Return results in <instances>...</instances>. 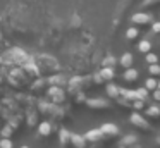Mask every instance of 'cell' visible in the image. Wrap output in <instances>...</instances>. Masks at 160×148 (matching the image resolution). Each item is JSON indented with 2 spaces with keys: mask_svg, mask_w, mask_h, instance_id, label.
<instances>
[{
  "mask_svg": "<svg viewBox=\"0 0 160 148\" xmlns=\"http://www.w3.org/2000/svg\"><path fill=\"white\" fill-rule=\"evenodd\" d=\"M138 50L143 52V54H148V52L152 50V43H150V40H141V41H139Z\"/></svg>",
  "mask_w": 160,
  "mask_h": 148,
  "instance_id": "9a60e30c",
  "label": "cell"
},
{
  "mask_svg": "<svg viewBox=\"0 0 160 148\" xmlns=\"http://www.w3.org/2000/svg\"><path fill=\"white\" fill-rule=\"evenodd\" d=\"M146 115H150L152 119H158L160 117V107L158 105H150L146 109Z\"/></svg>",
  "mask_w": 160,
  "mask_h": 148,
  "instance_id": "5bb4252c",
  "label": "cell"
},
{
  "mask_svg": "<svg viewBox=\"0 0 160 148\" xmlns=\"http://www.w3.org/2000/svg\"><path fill=\"white\" fill-rule=\"evenodd\" d=\"M47 95L50 96V98H53V102L55 103H59V102H62L64 100V91H62V88L60 86H50L48 88V91H47Z\"/></svg>",
  "mask_w": 160,
  "mask_h": 148,
  "instance_id": "3957f363",
  "label": "cell"
},
{
  "mask_svg": "<svg viewBox=\"0 0 160 148\" xmlns=\"http://www.w3.org/2000/svg\"><path fill=\"white\" fill-rule=\"evenodd\" d=\"M50 83H59V84H62V83H66V81H64L62 76H53V78L50 79Z\"/></svg>",
  "mask_w": 160,
  "mask_h": 148,
  "instance_id": "4316f807",
  "label": "cell"
},
{
  "mask_svg": "<svg viewBox=\"0 0 160 148\" xmlns=\"http://www.w3.org/2000/svg\"><path fill=\"white\" fill-rule=\"evenodd\" d=\"M157 88H158V89H160V81H157Z\"/></svg>",
  "mask_w": 160,
  "mask_h": 148,
  "instance_id": "1f68e13d",
  "label": "cell"
},
{
  "mask_svg": "<svg viewBox=\"0 0 160 148\" xmlns=\"http://www.w3.org/2000/svg\"><path fill=\"white\" fill-rule=\"evenodd\" d=\"M21 148H29V146H21Z\"/></svg>",
  "mask_w": 160,
  "mask_h": 148,
  "instance_id": "d6a6232c",
  "label": "cell"
},
{
  "mask_svg": "<svg viewBox=\"0 0 160 148\" xmlns=\"http://www.w3.org/2000/svg\"><path fill=\"white\" fill-rule=\"evenodd\" d=\"M129 120H131V124H134L138 129H143V131H150L152 129V126H150V122L145 119V117L141 115V114L138 112V110H134V112L131 114V117H129Z\"/></svg>",
  "mask_w": 160,
  "mask_h": 148,
  "instance_id": "6da1fadb",
  "label": "cell"
},
{
  "mask_svg": "<svg viewBox=\"0 0 160 148\" xmlns=\"http://www.w3.org/2000/svg\"><path fill=\"white\" fill-rule=\"evenodd\" d=\"M0 134H2V138H9L12 134V127L11 126H5L2 127V131H0Z\"/></svg>",
  "mask_w": 160,
  "mask_h": 148,
  "instance_id": "d4e9b609",
  "label": "cell"
},
{
  "mask_svg": "<svg viewBox=\"0 0 160 148\" xmlns=\"http://www.w3.org/2000/svg\"><path fill=\"white\" fill-rule=\"evenodd\" d=\"M134 143H138V136L136 134H126L121 140V146H131Z\"/></svg>",
  "mask_w": 160,
  "mask_h": 148,
  "instance_id": "7c38bea8",
  "label": "cell"
},
{
  "mask_svg": "<svg viewBox=\"0 0 160 148\" xmlns=\"http://www.w3.org/2000/svg\"><path fill=\"white\" fill-rule=\"evenodd\" d=\"M69 136H71V133H69L67 129H60L59 140H60V143H62V145H67V143H69Z\"/></svg>",
  "mask_w": 160,
  "mask_h": 148,
  "instance_id": "2e32d148",
  "label": "cell"
},
{
  "mask_svg": "<svg viewBox=\"0 0 160 148\" xmlns=\"http://www.w3.org/2000/svg\"><path fill=\"white\" fill-rule=\"evenodd\" d=\"M119 148H141V146H139L138 143H134V145H131V146H119Z\"/></svg>",
  "mask_w": 160,
  "mask_h": 148,
  "instance_id": "4dcf8cb0",
  "label": "cell"
},
{
  "mask_svg": "<svg viewBox=\"0 0 160 148\" xmlns=\"http://www.w3.org/2000/svg\"><path fill=\"white\" fill-rule=\"evenodd\" d=\"M119 64H121L124 69L132 67V55H131V54H124L121 59H119Z\"/></svg>",
  "mask_w": 160,
  "mask_h": 148,
  "instance_id": "4fadbf2b",
  "label": "cell"
},
{
  "mask_svg": "<svg viewBox=\"0 0 160 148\" xmlns=\"http://www.w3.org/2000/svg\"><path fill=\"white\" fill-rule=\"evenodd\" d=\"M136 98H139V100H148V89L146 88H139V89H136Z\"/></svg>",
  "mask_w": 160,
  "mask_h": 148,
  "instance_id": "e0dca14e",
  "label": "cell"
},
{
  "mask_svg": "<svg viewBox=\"0 0 160 148\" xmlns=\"http://www.w3.org/2000/svg\"><path fill=\"white\" fill-rule=\"evenodd\" d=\"M86 105L90 107V109H108V107H110V102H107V100H103V98H88Z\"/></svg>",
  "mask_w": 160,
  "mask_h": 148,
  "instance_id": "277c9868",
  "label": "cell"
},
{
  "mask_svg": "<svg viewBox=\"0 0 160 148\" xmlns=\"http://www.w3.org/2000/svg\"><path fill=\"white\" fill-rule=\"evenodd\" d=\"M152 31L153 33H160V23H153L152 24Z\"/></svg>",
  "mask_w": 160,
  "mask_h": 148,
  "instance_id": "f546056e",
  "label": "cell"
},
{
  "mask_svg": "<svg viewBox=\"0 0 160 148\" xmlns=\"http://www.w3.org/2000/svg\"><path fill=\"white\" fill-rule=\"evenodd\" d=\"M93 81H95V83H98V84H100V83H103V79H102L100 72H97V74H93Z\"/></svg>",
  "mask_w": 160,
  "mask_h": 148,
  "instance_id": "83f0119b",
  "label": "cell"
},
{
  "mask_svg": "<svg viewBox=\"0 0 160 148\" xmlns=\"http://www.w3.org/2000/svg\"><path fill=\"white\" fill-rule=\"evenodd\" d=\"M69 141H71V143H72L76 148H84V146H86V138L81 136V134H76V133H71Z\"/></svg>",
  "mask_w": 160,
  "mask_h": 148,
  "instance_id": "52a82bcc",
  "label": "cell"
},
{
  "mask_svg": "<svg viewBox=\"0 0 160 148\" xmlns=\"http://www.w3.org/2000/svg\"><path fill=\"white\" fill-rule=\"evenodd\" d=\"M131 107H132L134 110H143V109H145V100L134 98V100L131 102Z\"/></svg>",
  "mask_w": 160,
  "mask_h": 148,
  "instance_id": "ac0fdd59",
  "label": "cell"
},
{
  "mask_svg": "<svg viewBox=\"0 0 160 148\" xmlns=\"http://www.w3.org/2000/svg\"><path fill=\"white\" fill-rule=\"evenodd\" d=\"M152 19H153V16L148 12H136V14H132V17H131V21L134 24H150Z\"/></svg>",
  "mask_w": 160,
  "mask_h": 148,
  "instance_id": "7a4b0ae2",
  "label": "cell"
},
{
  "mask_svg": "<svg viewBox=\"0 0 160 148\" xmlns=\"http://www.w3.org/2000/svg\"><path fill=\"white\" fill-rule=\"evenodd\" d=\"M114 64H115V59L112 57V55L105 57V60H103V67H114Z\"/></svg>",
  "mask_w": 160,
  "mask_h": 148,
  "instance_id": "603a6c76",
  "label": "cell"
},
{
  "mask_svg": "<svg viewBox=\"0 0 160 148\" xmlns=\"http://www.w3.org/2000/svg\"><path fill=\"white\" fill-rule=\"evenodd\" d=\"M145 88L148 89V91H150V89H155V88H157V79L148 78V79L145 81Z\"/></svg>",
  "mask_w": 160,
  "mask_h": 148,
  "instance_id": "44dd1931",
  "label": "cell"
},
{
  "mask_svg": "<svg viewBox=\"0 0 160 148\" xmlns=\"http://www.w3.org/2000/svg\"><path fill=\"white\" fill-rule=\"evenodd\" d=\"M145 60L148 62V64H157V62H158V57H157L155 54H152V52H148L146 57H145Z\"/></svg>",
  "mask_w": 160,
  "mask_h": 148,
  "instance_id": "7402d4cb",
  "label": "cell"
},
{
  "mask_svg": "<svg viewBox=\"0 0 160 148\" xmlns=\"http://www.w3.org/2000/svg\"><path fill=\"white\" fill-rule=\"evenodd\" d=\"M153 98H155V102H160V89L158 88L153 89Z\"/></svg>",
  "mask_w": 160,
  "mask_h": 148,
  "instance_id": "f1b7e54d",
  "label": "cell"
},
{
  "mask_svg": "<svg viewBox=\"0 0 160 148\" xmlns=\"http://www.w3.org/2000/svg\"><path fill=\"white\" fill-rule=\"evenodd\" d=\"M126 36H128L129 40H136V38L139 36V31H138V28H129V29L126 31Z\"/></svg>",
  "mask_w": 160,
  "mask_h": 148,
  "instance_id": "d6986e66",
  "label": "cell"
},
{
  "mask_svg": "<svg viewBox=\"0 0 160 148\" xmlns=\"http://www.w3.org/2000/svg\"><path fill=\"white\" fill-rule=\"evenodd\" d=\"M107 95L110 96V98H119V95H121V88H119L117 84H114V83H108L107 84Z\"/></svg>",
  "mask_w": 160,
  "mask_h": 148,
  "instance_id": "ba28073f",
  "label": "cell"
},
{
  "mask_svg": "<svg viewBox=\"0 0 160 148\" xmlns=\"http://www.w3.org/2000/svg\"><path fill=\"white\" fill-rule=\"evenodd\" d=\"M0 148H12V141L9 138H2L0 140Z\"/></svg>",
  "mask_w": 160,
  "mask_h": 148,
  "instance_id": "cb8c5ba5",
  "label": "cell"
},
{
  "mask_svg": "<svg viewBox=\"0 0 160 148\" xmlns=\"http://www.w3.org/2000/svg\"><path fill=\"white\" fill-rule=\"evenodd\" d=\"M157 3H160V0H143V2H141V7H143V9H146V7L157 5Z\"/></svg>",
  "mask_w": 160,
  "mask_h": 148,
  "instance_id": "484cf974",
  "label": "cell"
},
{
  "mask_svg": "<svg viewBox=\"0 0 160 148\" xmlns=\"http://www.w3.org/2000/svg\"><path fill=\"white\" fill-rule=\"evenodd\" d=\"M38 133L42 134V136H48V134L52 133V124L47 122V120L40 122V124H38Z\"/></svg>",
  "mask_w": 160,
  "mask_h": 148,
  "instance_id": "9c48e42d",
  "label": "cell"
},
{
  "mask_svg": "<svg viewBox=\"0 0 160 148\" xmlns=\"http://www.w3.org/2000/svg\"><path fill=\"white\" fill-rule=\"evenodd\" d=\"M100 131L103 133V136H117L119 134V127L112 122H105L100 126Z\"/></svg>",
  "mask_w": 160,
  "mask_h": 148,
  "instance_id": "8992f818",
  "label": "cell"
},
{
  "mask_svg": "<svg viewBox=\"0 0 160 148\" xmlns=\"http://www.w3.org/2000/svg\"><path fill=\"white\" fill-rule=\"evenodd\" d=\"M84 138H86V141H90V143H98V141H102L105 136L100 131V127H98V129H90L86 134H84Z\"/></svg>",
  "mask_w": 160,
  "mask_h": 148,
  "instance_id": "5b68a950",
  "label": "cell"
},
{
  "mask_svg": "<svg viewBox=\"0 0 160 148\" xmlns=\"http://www.w3.org/2000/svg\"><path fill=\"white\" fill-rule=\"evenodd\" d=\"M148 72H150V76H158L160 74V65L158 64H148Z\"/></svg>",
  "mask_w": 160,
  "mask_h": 148,
  "instance_id": "ffe728a7",
  "label": "cell"
},
{
  "mask_svg": "<svg viewBox=\"0 0 160 148\" xmlns=\"http://www.w3.org/2000/svg\"><path fill=\"white\" fill-rule=\"evenodd\" d=\"M138 78H139V72L136 71V69H132V67L126 69V72H124V79H126V81L131 83V81H136Z\"/></svg>",
  "mask_w": 160,
  "mask_h": 148,
  "instance_id": "30bf717a",
  "label": "cell"
},
{
  "mask_svg": "<svg viewBox=\"0 0 160 148\" xmlns=\"http://www.w3.org/2000/svg\"><path fill=\"white\" fill-rule=\"evenodd\" d=\"M100 76H102V79H103V81H110V79H114V76H115L114 67H102Z\"/></svg>",
  "mask_w": 160,
  "mask_h": 148,
  "instance_id": "8fae6325",
  "label": "cell"
}]
</instances>
